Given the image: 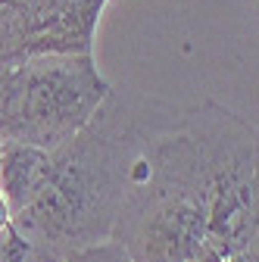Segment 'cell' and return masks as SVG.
<instances>
[{
	"label": "cell",
	"instance_id": "obj_1",
	"mask_svg": "<svg viewBox=\"0 0 259 262\" xmlns=\"http://www.w3.org/2000/svg\"><path fill=\"white\" fill-rule=\"evenodd\" d=\"M247 125L209 97L156 100L110 237L135 262H190L206 237L215 169Z\"/></svg>",
	"mask_w": 259,
	"mask_h": 262
},
{
	"label": "cell",
	"instance_id": "obj_2",
	"mask_svg": "<svg viewBox=\"0 0 259 262\" xmlns=\"http://www.w3.org/2000/svg\"><path fill=\"white\" fill-rule=\"evenodd\" d=\"M156 100L138 91H110L78 135L50 150L41 187L13 212L38 262H62L113 234Z\"/></svg>",
	"mask_w": 259,
	"mask_h": 262
},
{
	"label": "cell",
	"instance_id": "obj_3",
	"mask_svg": "<svg viewBox=\"0 0 259 262\" xmlns=\"http://www.w3.org/2000/svg\"><path fill=\"white\" fill-rule=\"evenodd\" d=\"M110 91L94 53H31L0 69V138L56 150L94 119Z\"/></svg>",
	"mask_w": 259,
	"mask_h": 262
},
{
	"label": "cell",
	"instance_id": "obj_4",
	"mask_svg": "<svg viewBox=\"0 0 259 262\" xmlns=\"http://www.w3.org/2000/svg\"><path fill=\"white\" fill-rule=\"evenodd\" d=\"M50 150L19 144V141H4L0 147V190H4L10 212L22 209L31 193H35L47 175Z\"/></svg>",
	"mask_w": 259,
	"mask_h": 262
},
{
	"label": "cell",
	"instance_id": "obj_5",
	"mask_svg": "<svg viewBox=\"0 0 259 262\" xmlns=\"http://www.w3.org/2000/svg\"><path fill=\"white\" fill-rule=\"evenodd\" d=\"M35 13L19 0H0V69L31 56Z\"/></svg>",
	"mask_w": 259,
	"mask_h": 262
},
{
	"label": "cell",
	"instance_id": "obj_6",
	"mask_svg": "<svg viewBox=\"0 0 259 262\" xmlns=\"http://www.w3.org/2000/svg\"><path fill=\"white\" fill-rule=\"evenodd\" d=\"M62 262H135V259L119 241L106 237L100 244H91V247H81V250L69 253Z\"/></svg>",
	"mask_w": 259,
	"mask_h": 262
},
{
	"label": "cell",
	"instance_id": "obj_7",
	"mask_svg": "<svg viewBox=\"0 0 259 262\" xmlns=\"http://www.w3.org/2000/svg\"><path fill=\"white\" fill-rule=\"evenodd\" d=\"M0 262H38L31 244L13 222L0 228Z\"/></svg>",
	"mask_w": 259,
	"mask_h": 262
},
{
	"label": "cell",
	"instance_id": "obj_8",
	"mask_svg": "<svg viewBox=\"0 0 259 262\" xmlns=\"http://www.w3.org/2000/svg\"><path fill=\"white\" fill-rule=\"evenodd\" d=\"M10 222H13V212H10V203H7L4 190H0V228H4V225H10Z\"/></svg>",
	"mask_w": 259,
	"mask_h": 262
},
{
	"label": "cell",
	"instance_id": "obj_9",
	"mask_svg": "<svg viewBox=\"0 0 259 262\" xmlns=\"http://www.w3.org/2000/svg\"><path fill=\"white\" fill-rule=\"evenodd\" d=\"M0 147H4V138H0Z\"/></svg>",
	"mask_w": 259,
	"mask_h": 262
}]
</instances>
